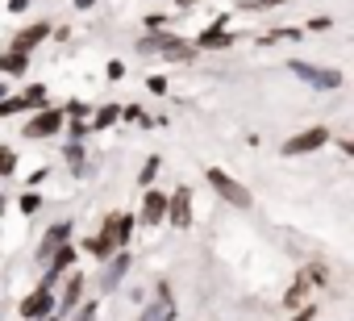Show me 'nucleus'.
<instances>
[{
	"label": "nucleus",
	"instance_id": "obj_1",
	"mask_svg": "<svg viewBox=\"0 0 354 321\" xmlns=\"http://www.w3.org/2000/svg\"><path fill=\"white\" fill-rule=\"evenodd\" d=\"M129 230H133V217H125V213H113L109 221H104V230L88 242V250L96 255V259H104V255H113V250H121L125 242H129Z\"/></svg>",
	"mask_w": 354,
	"mask_h": 321
},
{
	"label": "nucleus",
	"instance_id": "obj_2",
	"mask_svg": "<svg viewBox=\"0 0 354 321\" xmlns=\"http://www.w3.org/2000/svg\"><path fill=\"white\" fill-rule=\"evenodd\" d=\"M205 176H209V188H213V192H217L221 201H230L234 209H246V205H250V192H246V188H242V184H238L234 176H225L221 167H209Z\"/></svg>",
	"mask_w": 354,
	"mask_h": 321
},
{
	"label": "nucleus",
	"instance_id": "obj_3",
	"mask_svg": "<svg viewBox=\"0 0 354 321\" xmlns=\"http://www.w3.org/2000/svg\"><path fill=\"white\" fill-rule=\"evenodd\" d=\"M138 51L142 55H162V59H192V46L188 42H180V38H171V34H150V38H142L138 42Z\"/></svg>",
	"mask_w": 354,
	"mask_h": 321
},
{
	"label": "nucleus",
	"instance_id": "obj_4",
	"mask_svg": "<svg viewBox=\"0 0 354 321\" xmlns=\"http://www.w3.org/2000/svg\"><path fill=\"white\" fill-rule=\"evenodd\" d=\"M325 142H329V129L317 125V129H304V134H296L292 142H283V154H308V150H321Z\"/></svg>",
	"mask_w": 354,
	"mask_h": 321
},
{
	"label": "nucleus",
	"instance_id": "obj_5",
	"mask_svg": "<svg viewBox=\"0 0 354 321\" xmlns=\"http://www.w3.org/2000/svg\"><path fill=\"white\" fill-rule=\"evenodd\" d=\"M50 309H55V292H50V288H34V292L21 300V317H26V321H38V317H46Z\"/></svg>",
	"mask_w": 354,
	"mask_h": 321
},
{
	"label": "nucleus",
	"instance_id": "obj_6",
	"mask_svg": "<svg viewBox=\"0 0 354 321\" xmlns=\"http://www.w3.org/2000/svg\"><path fill=\"white\" fill-rule=\"evenodd\" d=\"M63 129V113L59 109H42L30 125H26V138H46V134H59Z\"/></svg>",
	"mask_w": 354,
	"mask_h": 321
},
{
	"label": "nucleus",
	"instance_id": "obj_7",
	"mask_svg": "<svg viewBox=\"0 0 354 321\" xmlns=\"http://www.w3.org/2000/svg\"><path fill=\"white\" fill-rule=\"evenodd\" d=\"M313 284H325V267H308V271L288 288V296H283V300H288V304H300V300H304V292H308Z\"/></svg>",
	"mask_w": 354,
	"mask_h": 321
},
{
	"label": "nucleus",
	"instance_id": "obj_8",
	"mask_svg": "<svg viewBox=\"0 0 354 321\" xmlns=\"http://www.w3.org/2000/svg\"><path fill=\"white\" fill-rule=\"evenodd\" d=\"M292 71L296 75H304L308 84H317V88H337L342 84V75L337 71H321V67H308V63H292Z\"/></svg>",
	"mask_w": 354,
	"mask_h": 321
},
{
	"label": "nucleus",
	"instance_id": "obj_9",
	"mask_svg": "<svg viewBox=\"0 0 354 321\" xmlns=\"http://www.w3.org/2000/svg\"><path fill=\"white\" fill-rule=\"evenodd\" d=\"M167 217V196L162 192H146V201H142V221L146 226H158Z\"/></svg>",
	"mask_w": 354,
	"mask_h": 321
},
{
	"label": "nucleus",
	"instance_id": "obj_10",
	"mask_svg": "<svg viewBox=\"0 0 354 321\" xmlns=\"http://www.w3.org/2000/svg\"><path fill=\"white\" fill-rule=\"evenodd\" d=\"M188 209H192V196H188V188H180L171 201H167V217L175 221V226H188Z\"/></svg>",
	"mask_w": 354,
	"mask_h": 321
},
{
	"label": "nucleus",
	"instance_id": "obj_11",
	"mask_svg": "<svg viewBox=\"0 0 354 321\" xmlns=\"http://www.w3.org/2000/svg\"><path fill=\"white\" fill-rule=\"evenodd\" d=\"M46 34H50V26H30V30H21V34L13 38V51L30 55V51H34V46H38V42L46 38Z\"/></svg>",
	"mask_w": 354,
	"mask_h": 321
},
{
	"label": "nucleus",
	"instance_id": "obj_12",
	"mask_svg": "<svg viewBox=\"0 0 354 321\" xmlns=\"http://www.w3.org/2000/svg\"><path fill=\"white\" fill-rule=\"evenodd\" d=\"M230 42H234V34H230L221 21H217V26H209V30L201 34V46H205V51H217V46H230Z\"/></svg>",
	"mask_w": 354,
	"mask_h": 321
},
{
	"label": "nucleus",
	"instance_id": "obj_13",
	"mask_svg": "<svg viewBox=\"0 0 354 321\" xmlns=\"http://www.w3.org/2000/svg\"><path fill=\"white\" fill-rule=\"evenodd\" d=\"M158 296H162V300H158V304H150V309L142 313V321H171V317H175V309H171V296H167V284L158 288Z\"/></svg>",
	"mask_w": 354,
	"mask_h": 321
},
{
	"label": "nucleus",
	"instance_id": "obj_14",
	"mask_svg": "<svg viewBox=\"0 0 354 321\" xmlns=\"http://www.w3.org/2000/svg\"><path fill=\"white\" fill-rule=\"evenodd\" d=\"M67 234H71V226H67V221L50 226V230H46V246H42V259H50V255H55V250L67 242Z\"/></svg>",
	"mask_w": 354,
	"mask_h": 321
},
{
	"label": "nucleus",
	"instance_id": "obj_15",
	"mask_svg": "<svg viewBox=\"0 0 354 321\" xmlns=\"http://www.w3.org/2000/svg\"><path fill=\"white\" fill-rule=\"evenodd\" d=\"M125 271H129V255L121 250V255H117V259L109 263V271H104V279H100V284H104V288H117V279H121Z\"/></svg>",
	"mask_w": 354,
	"mask_h": 321
},
{
	"label": "nucleus",
	"instance_id": "obj_16",
	"mask_svg": "<svg viewBox=\"0 0 354 321\" xmlns=\"http://www.w3.org/2000/svg\"><path fill=\"white\" fill-rule=\"evenodd\" d=\"M26 67H30V55H21V51H9L0 59V71H9V75H26Z\"/></svg>",
	"mask_w": 354,
	"mask_h": 321
},
{
	"label": "nucleus",
	"instance_id": "obj_17",
	"mask_svg": "<svg viewBox=\"0 0 354 321\" xmlns=\"http://www.w3.org/2000/svg\"><path fill=\"white\" fill-rule=\"evenodd\" d=\"M80 292H84V275H71V284H67V292H63V313L80 304Z\"/></svg>",
	"mask_w": 354,
	"mask_h": 321
},
{
	"label": "nucleus",
	"instance_id": "obj_18",
	"mask_svg": "<svg viewBox=\"0 0 354 321\" xmlns=\"http://www.w3.org/2000/svg\"><path fill=\"white\" fill-rule=\"evenodd\" d=\"M117 117H121V109H117V104H104V109L96 113V121H92V125H96V129H104V125H113Z\"/></svg>",
	"mask_w": 354,
	"mask_h": 321
},
{
	"label": "nucleus",
	"instance_id": "obj_19",
	"mask_svg": "<svg viewBox=\"0 0 354 321\" xmlns=\"http://www.w3.org/2000/svg\"><path fill=\"white\" fill-rule=\"evenodd\" d=\"M67 163L75 167V176H84V146H80V142L67 146Z\"/></svg>",
	"mask_w": 354,
	"mask_h": 321
},
{
	"label": "nucleus",
	"instance_id": "obj_20",
	"mask_svg": "<svg viewBox=\"0 0 354 321\" xmlns=\"http://www.w3.org/2000/svg\"><path fill=\"white\" fill-rule=\"evenodd\" d=\"M17 109H30V100H26V96H13V100H0V117H13Z\"/></svg>",
	"mask_w": 354,
	"mask_h": 321
},
{
	"label": "nucleus",
	"instance_id": "obj_21",
	"mask_svg": "<svg viewBox=\"0 0 354 321\" xmlns=\"http://www.w3.org/2000/svg\"><path fill=\"white\" fill-rule=\"evenodd\" d=\"M154 176H158V158H146V167H142V176H138V180L150 188V184H154Z\"/></svg>",
	"mask_w": 354,
	"mask_h": 321
},
{
	"label": "nucleus",
	"instance_id": "obj_22",
	"mask_svg": "<svg viewBox=\"0 0 354 321\" xmlns=\"http://www.w3.org/2000/svg\"><path fill=\"white\" fill-rule=\"evenodd\" d=\"M13 167H17V158H13V150L5 146V150H0V172H5V176H13Z\"/></svg>",
	"mask_w": 354,
	"mask_h": 321
},
{
	"label": "nucleus",
	"instance_id": "obj_23",
	"mask_svg": "<svg viewBox=\"0 0 354 321\" xmlns=\"http://www.w3.org/2000/svg\"><path fill=\"white\" fill-rule=\"evenodd\" d=\"M279 5H283V0H246L242 9H254V13H263V9H279Z\"/></svg>",
	"mask_w": 354,
	"mask_h": 321
},
{
	"label": "nucleus",
	"instance_id": "obj_24",
	"mask_svg": "<svg viewBox=\"0 0 354 321\" xmlns=\"http://www.w3.org/2000/svg\"><path fill=\"white\" fill-rule=\"evenodd\" d=\"M75 321H96V304H92V300L80 304V309H75Z\"/></svg>",
	"mask_w": 354,
	"mask_h": 321
},
{
	"label": "nucleus",
	"instance_id": "obj_25",
	"mask_svg": "<svg viewBox=\"0 0 354 321\" xmlns=\"http://www.w3.org/2000/svg\"><path fill=\"white\" fill-rule=\"evenodd\" d=\"M34 209H38V196H34V192H30V196H26V201H21V213H34Z\"/></svg>",
	"mask_w": 354,
	"mask_h": 321
},
{
	"label": "nucleus",
	"instance_id": "obj_26",
	"mask_svg": "<svg viewBox=\"0 0 354 321\" xmlns=\"http://www.w3.org/2000/svg\"><path fill=\"white\" fill-rule=\"evenodd\" d=\"M313 313H317V309H313V304H304V309H300V313H296L292 321H313Z\"/></svg>",
	"mask_w": 354,
	"mask_h": 321
},
{
	"label": "nucleus",
	"instance_id": "obj_27",
	"mask_svg": "<svg viewBox=\"0 0 354 321\" xmlns=\"http://www.w3.org/2000/svg\"><path fill=\"white\" fill-rule=\"evenodd\" d=\"M26 5H30V0H9V9H13V13H21Z\"/></svg>",
	"mask_w": 354,
	"mask_h": 321
},
{
	"label": "nucleus",
	"instance_id": "obj_28",
	"mask_svg": "<svg viewBox=\"0 0 354 321\" xmlns=\"http://www.w3.org/2000/svg\"><path fill=\"white\" fill-rule=\"evenodd\" d=\"M96 5V0H75V9H92Z\"/></svg>",
	"mask_w": 354,
	"mask_h": 321
},
{
	"label": "nucleus",
	"instance_id": "obj_29",
	"mask_svg": "<svg viewBox=\"0 0 354 321\" xmlns=\"http://www.w3.org/2000/svg\"><path fill=\"white\" fill-rule=\"evenodd\" d=\"M50 321H59V317H50Z\"/></svg>",
	"mask_w": 354,
	"mask_h": 321
}]
</instances>
